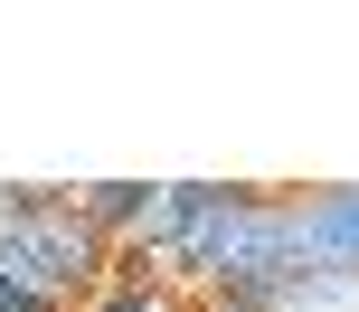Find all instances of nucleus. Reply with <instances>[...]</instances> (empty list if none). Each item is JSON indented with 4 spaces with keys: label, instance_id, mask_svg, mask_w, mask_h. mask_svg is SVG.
I'll use <instances>...</instances> for the list:
<instances>
[{
    "label": "nucleus",
    "instance_id": "obj_2",
    "mask_svg": "<svg viewBox=\"0 0 359 312\" xmlns=\"http://www.w3.org/2000/svg\"><path fill=\"white\" fill-rule=\"evenodd\" d=\"M142 199H151V180H95V189H76V208H86V227H95L104 246H133Z\"/></svg>",
    "mask_w": 359,
    "mask_h": 312
},
{
    "label": "nucleus",
    "instance_id": "obj_3",
    "mask_svg": "<svg viewBox=\"0 0 359 312\" xmlns=\"http://www.w3.org/2000/svg\"><path fill=\"white\" fill-rule=\"evenodd\" d=\"M86 312H180V294H170V284H104Z\"/></svg>",
    "mask_w": 359,
    "mask_h": 312
},
{
    "label": "nucleus",
    "instance_id": "obj_1",
    "mask_svg": "<svg viewBox=\"0 0 359 312\" xmlns=\"http://www.w3.org/2000/svg\"><path fill=\"white\" fill-rule=\"evenodd\" d=\"M293 256H303L312 284L359 275V180H341V189H303V199H293Z\"/></svg>",
    "mask_w": 359,
    "mask_h": 312
}]
</instances>
